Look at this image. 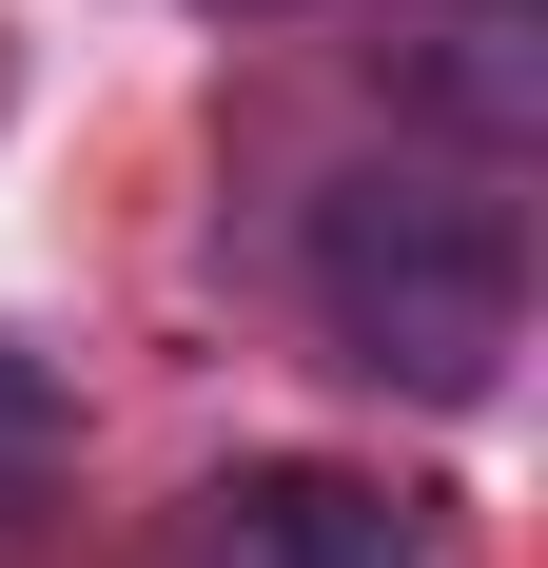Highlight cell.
Listing matches in <instances>:
<instances>
[{
  "instance_id": "3",
  "label": "cell",
  "mask_w": 548,
  "mask_h": 568,
  "mask_svg": "<svg viewBox=\"0 0 548 568\" xmlns=\"http://www.w3.org/2000/svg\"><path fill=\"white\" fill-rule=\"evenodd\" d=\"M40 470H59V373L0 353V510H40Z\"/></svg>"
},
{
  "instance_id": "2",
  "label": "cell",
  "mask_w": 548,
  "mask_h": 568,
  "mask_svg": "<svg viewBox=\"0 0 548 568\" xmlns=\"http://www.w3.org/2000/svg\"><path fill=\"white\" fill-rule=\"evenodd\" d=\"M176 568H432V490L274 452V470H216V490H196Z\"/></svg>"
},
{
  "instance_id": "4",
  "label": "cell",
  "mask_w": 548,
  "mask_h": 568,
  "mask_svg": "<svg viewBox=\"0 0 548 568\" xmlns=\"http://www.w3.org/2000/svg\"><path fill=\"white\" fill-rule=\"evenodd\" d=\"M196 20H274V0H196Z\"/></svg>"
},
{
  "instance_id": "1",
  "label": "cell",
  "mask_w": 548,
  "mask_h": 568,
  "mask_svg": "<svg viewBox=\"0 0 548 568\" xmlns=\"http://www.w3.org/2000/svg\"><path fill=\"white\" fill-rule=\"evenodd\" d=\"M294 294L314 334L373 373V393H509V334H529V235H509L490 176H432V158H373V176H314L294 216Z\"/></svg>"
}]
</instances>
